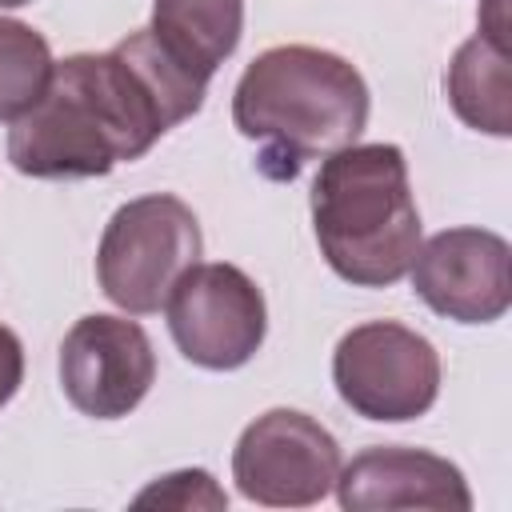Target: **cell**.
Segmentation results:
<instances>
[{
  "label": "cell",
  "mask_w": 512,
  "mask_h": 512,
  "mask_svg": "<svg viewBox=\"0 0 512 512\" xmlns=\"http://www.w3.org/2000/svg\"><path fill=\"white\" fill-rule=\"evenodd\" d=\"M52 48L24 20H0V120L16 124L52 80Z\"/></svg>",
  "instance_id": "4fadbf2b"
},
{
  "label": "cell",
  "mask_w": 512,
  "mask_h": 512,
  "mask_svg": "<svg viewBox=\"0 0 512 512\" xmlns=\"http://www.w3.org/2000/svg\"><path fill=\"white\" fill-rule=\"evenodd\" d=\"M336 496L348 512H380V508H436V512H468L472 492L464 472L424 448L376 444L340 464Z\"/></svg>",
  "instance_id": "30bf717a"
},
{
  "label": "cell",
  "mask_w": 512,
  "mask_h": 512,
  "mask_svg": "<svg viewBox=\"0 0 512 512\" xmlns=\"http://www.w3.org/2000/svg\"><path fill=\"white\" fill-rule=\"evenodd\" d=\"M480 36H488L492 44L508 48V20H504V0H484L480 12Z\"/></svg>",
  "instance_id": "2e32d148"
},
{
  "label": "cell",
  "mask_w": 512,
  "mask_h": 512,
  "mask_svg": "<svg viewBox=\"0 0 512 512\" xmlns=\"http://www.w3.org/2000/svg\"><path fill=\"white\" fill-rule=\"evenodd\" d=\"M332 380L340 400L364 420H416L440 396V356L428 336L368 320L340 336L332 352Z\"/></svg>",
  "instance_id": "5b68a950"
},
{
  "label": "cell",
  "mask_w": 512,
  "mask_h": 512,
  "mask_svg": "<svg viewBox=\"0 0 512 512\" xmlns=\"http://www.w3.org/2000/svg\"><path fill=\"white\" fill-rule=\"evenodd\" d=\"M208 80L176 64L148 28L108 52L52 68L44 96L12 124L8 160L32 180H88L140 160L168 128L196 116Z\"/></svg>",
  "instance_id": "6da1fadb"
},
{
  "label": "cell",
  "mask_w": 512,
  "mask_h": 512,
  "mask_svg": "<svg viewBox=\"0 0 512 512\" xmlns=\"http://www.w3.org/2000/svg\"><path fill=\"white\" fill-rule=\"evenodd\" d=\"M156 384L148 332L128 316H80L60 344V388L92 420L128 416Z\"/></svg>",
  "instance_id": "ba28073f"
},
{
  "label": "cell",
  "mask_w": 512,
  "mask_h": 512,
  "mask_svg": "<svg viewBox=\"0 0 512 512\" xmlns=\"http://www.w3.org/2000/svg\"><path fill=\"white\" fill-rule=\"evenodd\" d=\"M200 248V220L180 196H136L104 224L96 248L100 292L128 316H152L168 304L176 280L200 264Z\"/></svg>",
  "instance_id": "277c9868"
},
{
  "label": "cell",
  "mask_w": 512,
  "mask_h": 512,
  "mask_svg": "<svg viewBox=\"0 0 512 512\" xmlns=\"http://www.w3.org/2000/svg\"><path fill=\"white\" fill-rule=\"evenodd\" d=\"M148 504H160V508H224L228 496L204 468H184V472L160 476L156 484H148L136 496V508H148Z\"/></svg>",
  "instance_id": "5bb4252c"
},
{
  "label": "cell",
  "mask_w": 512,
  "mask_h": 512,
  "mask_svg": "<svg viewBox=\"0 0 512 512\" xmlns=\"http://www.w3.org/2000/svg\"><path fill=\"white\" fill-rule=\"evenodd\" d=\"M148 32L192 76L212 80L244 32V0H156Z\"/></svg>",
  "instance_id": "8fae6325"
},
{
  "label": "cell",
  "mask_w": 512,
  "mask_h": 512,
  "mask_svg": "<svg viewBox=\"0 0 512 512\" xmlns=\"http://www.w3.org/2000/svg\"><path fill=\"white\" fill-rule=\"evenodd\" d=\"M232 124L240 136L268 144L292 160L332 156L368 124V84L336 52L312 44H280L260 52L232 92Z\"/></svg>",
  "instance_id": "3957f363"
},
{
  "label": "cell",
  "mask_w": 512,
  "mask_h": 512,
  "mask_svg": "<svg viewBox=\"0 0 512 512\" xmlns=\"http://www.w3.org/2000/svg\"><path fill=\"white\" fill-rule=\"evenodd\" d=\"M20 380H24V344L12 328L0 324V408L16 396Z\"/></svg>",
  "instance_id": "9a60e30c"
},
{
  "label": "cell",
  "mask_w": 512,
  "mask_h": 512,
  "mask_svg": "<svg viewBox=\"0 0 512 512\" xmlns=\"http://www.w3.org/2000/svg\"><path fill=\"white\" fill-rule=\"evenodd\" d=\"M20 4H32V0H0V8H20Z\"/></svg>",
  "instance_id": "e0dca14e"
},
{
  "label": "cell",
  "mask_w": 512,
  "mask_h": 512,
  "mask_svg": "<svg viewBox=\"0 0 512 512\" xmlns=\"http://www.w3.org/2000/svg\"><path fill=\"white\" fill-rule=\"evenodd\" d=\"M164 312L180 356L208 372L244 368L268 332L264 292L248 272L224 260L192 264L176 280Z\"/></svg>",
  "instance_id": "8992f818"
},
{
  "label": "cell",
  "mask_w": 512,
  "mask_h": 512,
  "mask_svg": "<svg viewBox=\"0 0 512 512\" xmlns=\"http://www.w3.org/2000/svg\"><path fill=\"white\" fill-rule=\"evenodd\" d=\"M340 464L336 436L296 408L256 416L232 448V480L240 496L268 508L320 504L332 492Z\"/></svg>",
  "instance_id": "52a82bcc"
},
{
  "label": "cell",
  "mask_w": 512,
  "mask_h": 512,
  "mask_svg": "<svg viewBox=\"0 0 512 512\" xmlns=\"http://www.w3.org/2000/svg\"><path fill=\"white\" fill-rule=\"evenodd\" d=\"M412 292L456 324H492L512 304V248L488 228H444L412 256Z\"/></svg>",
  "instance_id": "9c48e42d"
},
{
  "label": "cell",
  "mask_w": 512,
  "mask_h": 512,
  "mask_svg": "<svg viewBox=\"0 0 512 512\" xmlns=\"http://www.w3.org/2000/svg\"><path fill=\"white\" fill-rule=\"evenodd\" d=\"M448 104L452 112L488 136L512 132V76H508V48L492 44L488 36H472L456 48L448 76Z\"/></svg>",
  "instance_id": "7c38bea8"
},
{
  "label": "cell",
  "mask_w": 512,
  "mask_h": 512,
  "mask_svg": "<svg viewBox=\"0 0 512 512\" xmlns=\"http://www.w3.org/2000/svg\"><path fill=\"white\" fill-rule=\"evenodd\" d=\"M312 228L328 268L356 288L408 276L420 248V208L396 144H348L312 180Z\"/></svg>",
  "instance_id": "7a4b0ae2"
}]
</instances>
